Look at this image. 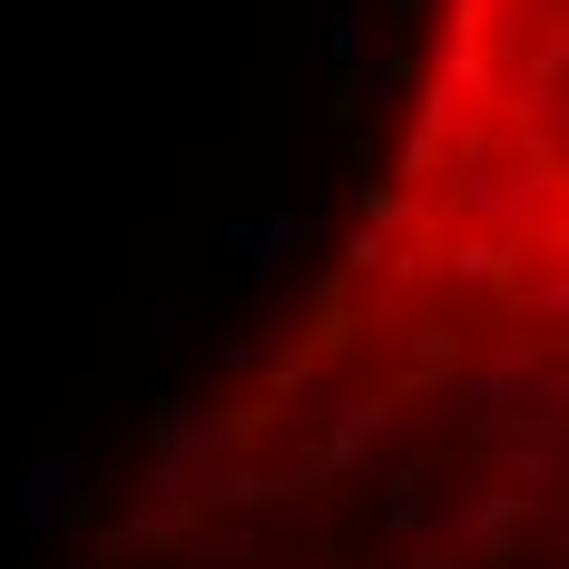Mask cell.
<instances>
[{
	"label": "cell",
	"mask_w": 569,
	"mask_h": 569,
	"mask_svg": "<svg viewBox=\"0 0 569 569\" xmlns=\"http://www.w3.org/2000/svg\"><path fill=\"white\" fill-rule=\"evenodd\" d=\"M217 452H227V422L207 412V402H158L148 412V501L138 511H158V520H177V501H187V481L197 471H217Z\"/></svg>",
	"instance_id": "cell-1"
},
{
	"label": "cell",
	"mask_w": 569,
	"mask_h": 569,
	"mask_svg": "<svg viewBox=\"0 0 569 569\" xmlns=\"http://www.w3.org/2000/svg\"><path fill=\"white\" fill-rule=\"evenodd\" d=\"M305 246H325V207H227L217 217V266L227 276H276Z\"/></svg>",
	"instance_id": "cell-2"
},
{
	"label": "cell",
	"mask_w": 569,
	"mask_h": 569,
	"mask_svg": "<svg viewBox=\"0 0 569 569\" xmlns=\"http://www.w3.org/2000/svg\"><path fill=\"white\" fill-rule=\"evenodd\" d=\"M177 353V305L168 295H109L99 305V373H158Z\"/></svg>",
	"instance_id": "cell-3"
},
{
	"label": "cell",
	"mask_w": 569,
	"mask_h": 569,
	"mask_svg": "<svg viewBox=\"0 0 569 569\" xmlns=\"http://www.w3.org/2000/svg\"><path fill=\"white\" fill-rule=\"evenodd\" d=\"M79 471H69V452L59 442H40V432H20V530L30 540H79Z\"/></svg>",
	"instance_id": "cell-4"
},
{
	"label": "cell",
	"mask_w": 569,
	"mask_h": 569,
	"mask_svg": "<svg viewBox=\"0 0 569 569\" xmlns=\"http://www.w3.org/2000/svg\"><path fill=\"white\" fill-rule=\"evenodd\" d=\"M343 109H353V118H393L402 109V59L393 50H363V59H353V79H343Z\"/></svg>",
	"instance_id": "cell-5"
},
{
	"label": "cell",
	"mask_w": 569,
	"mask_h": 569,
	"mask_svg": "<svg viewBox=\"0 0 569 569\" xmlns=\"http://www.w3.org/2000/svg\"><path fill=\"white\" fill-rule=\"evenodd\" d=\"M442 511H452V501H432V481H422V471H393V481H383V530H402V540H412V530H432Z\"/></svg>",
	"instance_id": "cell-6"
},
{
	"label": "cell",
	"mask_w": 569,
	"mask_h": 569,
	"mask_svg": "<svg viewBox=\"0 0 569 569\" xmlns=\"http://www.w3.org/2000/svg\"><path fill=\"white\" fill-rule=\"evenodd\" d=\"M461 207L491 217V227H530V197H520L511 177H491V168H461Z\"/></svg>",
	"instance_id": "cell-7"
},
{
	"label": "cell",
	"mask_w": 569,
	"mask_h": 569,
	"mask_svg": "<svg viewBox=\"0 0 569 569\" xmlns=\"http://www.w3.org/2000/svg\"><path fill=\"white\" fill-rule=\"evenodd\" d=\"M373 432H383V402H353V412H343L335 432H325V442H315V471H343V461L363 452V442H373Z\"/></svg>",
	"instance_id": "cell-8"
}]
</instances>
